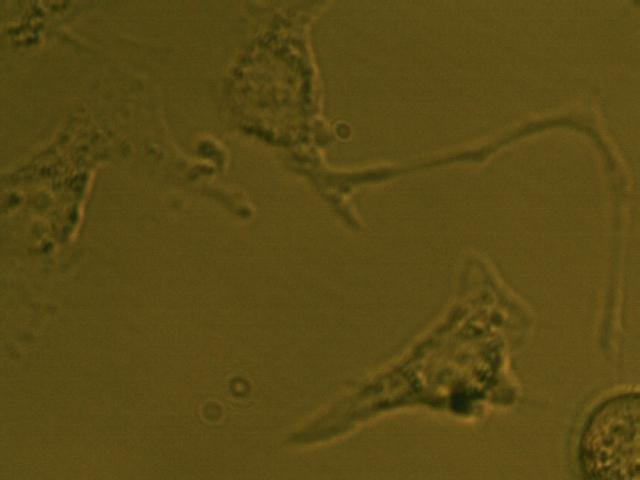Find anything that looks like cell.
<instances>
[{
  "label": "cell",
  "mask_w": 640,
  "mask_h": 480,
  "mask_svg": "<svg viewBox=\"0 0 640 480\" xmlns=\"http://www.w3.org/2000/svg\"><path fill=\"white\" fill-rule=\"evenodd\" d=\"M579 465L587 478L639 479V395L626 392L601 403L586 421Z\"/></svg>",
  "instance_id": "6da1fadb"
}]
</instances>
